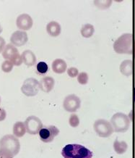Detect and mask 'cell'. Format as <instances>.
<instances>
[{
	"instance_id": "obj_10",
	"label": "cell",
	"mask_w": 135,
	"mask_h": 158,
	"mask_svg": "<svg viewBox=\"0 0 135 158\" xmlns=\"http://www.w3.org/2000/svg\"><path fill=\"white\" fill-rule=\"evenodd\" d=\"M80 99L75 94H70L64 99L63 106L64 110L69 113H74L80 107Z\"/></svg>"
},
{
	"instance_id": "obj_18",
	"label": "cell",
	"mask_w": 135,
	"mask_h": 158,
	"mask_svg": "<svg viewBox=\"0 0 135 158\" xmlns=\"http://www.w3.org/2000/svg\"><path fill=\"white\" fill-rule=\"evenodd\" d=\"M120 70L124 76H129L132 73V61L129 60H124L120 65Z\"/></svg>"
},
{
	"instance_id": "obj_25",
	"label": "cell",
	"mask_w": 135,
	"mask_h": 158,
	"mask_svg": "<svg viewBox=\"0 0 135 158\" xmlns=\"http://www.w3.org/2000/svg\"><path fill=\"white\" fill-rule=\"evenodd\" d=\"M112 3V1H95L94 4L100 9L109 8Z\"/></svg>"
},
{
	"instance_id": "obj_14",
	"label": "cell",
	"mask_w": 135,
	"mask_h": 158,
	"mask_svg": "<svg viewBox=\"0 0 135 158\" xmlns=\"http://www.w3.org/2000/svg\"><path fill=\"white\" fill-rule=\"evenodd\" d=\"M47 33L51 36L57 37L59 36L62 32V27L57 21H51L46 26Z\"/></svg>"
},
{
	"instance_id": "obj_30",
	"label": "cell",
	"mask_w": 135,
	"mask_h": 158,
	"mask_svg": "<svg viewBox=\"0 0 135 158\" xmlns=\"http://www.w3.org/2000/svg\"><path fill=\"white\" fill-rule=\"evenodd\" d=\"M2 32V27L1 24H0V34H1Z\"/></svg>"
},
{
	"instance_id": "obj_23",
	"label": "cell",
	"mask_w": 135,
	"mask_h": 158,
	"mask_svg": "<svg viewBox=\"0 0 135 158\" xmlns=\"http://www.w3.org/2000/svg\"><path fill=\"white\" fill-rule=\"evenodd\" d=\"M69 123L72 127L76 128L80 125V119L76 114H72L69 119Z\"/></svg>"
},
{
	"instance_id": "obj_28",
	"label": "cell",
	"mask_w": 135,
	"mask_h": 158,
	"mask_svg": "<svg viewBox=\"0 0 135 158\" xmlns=\"http://www.w3.org/2000/svg\"><path fill=\"white\" fill-rule=\"evenodd\" d=\"M5 45H6L5 40L4 39V38H2V37L0 36V53L3 52L4 49H5L6 47Z\"/></svg>"
},
{
	"instance_id": "obj_13",
	"label": "cell",
	"mask_w": 135,
	"mask_h": 158,
	"mask_svg": "<svg viewBox=\"0 0 135 158\" xmlns=\"http://www.w3.org/2000/svg\"><path fill=\"white\" fill-rule=\"evenodd\" d=\"M40 89L45 93H49L54 89L55 85V81L52 77L46 76L43 78L39 82Z\"/></svg>"
},
{
	"instance_id": "obj_31",
	"label": "cell",
	"mask_w": 135,
	"mask_h": 158,
	"mask_svg": "<svg viewBox=\"0 0 135 158\" xmlns=\"http://www.w3.org/2000/svg\"><path fill=\"white\" fill-rule=\"evenodd\" d=\"M0 103H1V97H0Z\"/></svg>"
},
{
	"instance_id": "obj_11",
	"label": "cell",
	"mask_w": 135,
	"mask_h": 158,
	"mask_svg": "<svg viewBox=\"0 0 135 158\" xmlns=\"http://www.w3.org/2000/svg\"><path fill=\"white\" fill-rule=\"evenodd\" d=\"M16 25L20 30L28 31L33 27V20L28 14H21L17 18Z\"/></svg>"
},
{
	"instance_id": "obj_3",
	"label": "cell",
	"mask_w": 135,
	"mask_h": 158,
	"mask_svg": "<svg viewBox=\"0 0 135 158\" xmlns=\"http://www.w3.org/2000/svg\"><path fill=\"white\" fill-rule=\"evenodd\" d=\"M133 37L131 34H124L116 39L113 49L119 54H132L133 52Z\"/></svg>"
},
{
	"instance_id": "obj_12",
	"label": "cell",
	"mask_w": 135,
	"mask_h": 158,
	"mask_svg": "<svg viewBox=\"0 0 135 158\" xmlns=\"http://www.w3.org/2000/svg\"><path fill=\"white\" fill-rule=\"evenodd\" d=\"M28 40V34L26 31H16L10 37V41L12 44L15 47H22L26 44Z\"/></svg>"
},
{
	"instance_id": "obj_1",
	"label": "cell",
	"mask_w": 135,
	"mask_h": 158,
	"mask_svg": "<svg viewBox=\"0 0 135 158\" xmlns=\"http://www.w3.org/2000/svg\"><path fill=\"white\" fill-rule=\"evenodd\" d=\"M62 155L64 158H92L93 155L92 151L82 145L70 144L62 149Z\"/></svg>"
},
{
	"instance_id": "obj_16",
	"label": "cell",
	"mask_w": 135,
	"mask_h": 158,
	"mask_svg": "<svg viewBox=\"0 0 135 158\" xmlns=\"http://www.w3.org/2000/svg\"><path fill=\"white\" fill-rule=\"evenodd\" d=\"M22 62L27 66H33L36 63V57L31 50H25L22 54Z\"/></svg>"
},
{
	"instance_id": "obj_8",
	"label": "cell",
	"mask_w": 135,
	"mask_h": 158,
	"mask_svg": "<svg viewBox=\"0 0 135 158\" xmlns=\"http://www.w3.org/2000/svg\"><path fill=\"white\" fill-rule=\"evenodd\" d=\"M26 131L28 134L35 135L38 134L43 128V123L38 117L34 115L29 116L25 121Z\"/></svg>"
},
{
	"instance_id": "obj_20",
	"label": "cell",
	"mask_w": 135,
	"mask_h": 158,
	"mask_svg": "<svg viewBox=\"0 0 135 158\" xmlns=\"http://www.w3.org/2000/svg\"><path fill=\"white\" fill-rule=\"evenodd\" d=\"M127 144L125 142V141H119L118 140H116L113 143V149L115 152L117 154H119V155H121V154H124L127 149Z\"/></svg>"
},
{
	"instance_id": "obj_29",
	"label": "cell",
	"mask_w": 135,
	"mask_h": 158,
	"mask_svg": "<svg viewBox=\"0 0 135 158\" xmlns=\"http://www.w3.org/2000/svg\"><path fill=\"white\" fill-rule=\"evenodd\" d=\"M6 116H7V113L5 109L0 107V121H3L6 118Z\"/></svg>"
},
{
	"instance_id": "obj_24",
	"label": "cell",
	"mask_w": 135,
	"mask_h": 158,
	"mask_svg": "<svg viewBox=\"0 0 135 158\" xmlns=\"http://www.w3.org/2000/svg\"><path fill=\"white\" fill-rule=\"evenodd\" d=\"M14 65L12 64V62L9 60H5V62H2V70L5 73H10L12 71V68H13Z\"/></svg>"
},
{
	"instance_id": "obj_19",
	"label": "cell",
	"mask_w": 135,
	"mask_h": 158,
	"mask_svg": "<svg viewBox=\"0 0 135 158\" xmlns=\"http://www.w3.org/2000/svg\"><path fill=\"white\" fill-rule=\"evenodd\" d=\"M94 26L90 23L83 25L82 28H81V34L84 38H90L94 34Z\"/></svg>"
},
{
	"instance_id": "obj_17",
	"label": "cell",
	"mask_w": 135,
	"mask_h": 158,
	"mask_svg": "<svg viewBox=\"0 0 135 158\" xmlns=\"http://www.w3.org/2000/svg\"><path fill=\"white\" fill-rule=\"evenodd\" d=\"M26 128L25 123L18 121L16 122L13 126V134L14 136L18 137H22L26 134Z\"/></svg>"
},
{
	"instance_id": "obj_32",
	"label": "cell",
	"mask_w": 135,
	"mask_h": 158,
	"mask_svg": "<svg viewBox=\"0 0 135 158\" xmlns=\"http://www.w3.org/2000/svg\"><path fill=\"white\" fill-rule=\"evenodd\" d=\"M134 52H135V47H134Z\"/></svg>"
},
{
	"instance_id": "obj_5",
	"label": "cell",
	"mask_w": 135,
	"mask_h": 158,
	"mask_svg": "<svg viewBox=\"0 0 135 158\" xmlns=\"http://www.w3.org/2000/svg\"><path fill=\"white\" fill-rule=\"evenodd\" d=\"M2 56L6 60L12 62V64L15 66H20L22 62V55H20L18 49L10 44L6 45L2 52Z\"/></svg>"
},
{
	"instance_id": "obj_26",
	"label": "cell",
	"mask_w": 135,
	"mask_h": 158,
	"mask_svg": "<svg viewBox=\"0 0 135 158\" xmlns=\"http://www.w3.org/2000/svg\"><path fill=\"white\" fill-rule=\"evenodd\" d=\"M67 74L68 76L71 77V78H75V77L78 76L79 75L78 69L74 67L69 68V69H67Z\"/></svg>"
},
{
	"instance_id": "obj_21",
	"label": "cell",
	"mask_w": 135,
	"mask_h": 158,
	"mask_svg": "<svg viewBox=\"0 0 135 158\" xmlns=\"http://www.w3.org/2000/svg\"><path fill=\"white\" fill-rule=\"evenodd\" d=\"M36 69L40 74H46L49 70L48 65L45 62H39L36 65Z\"/></svg>"
},
{
	"instance_id": "obj_6",
	"label": "cell",
	"mask_w": 135,
	"mask_h": 158,
	"mask_svg": "<svg viewBox=\"0 0 135 158\" xmlns=\"http://www.w3.org/2000/svg\"><path fill=\"white\" fill-rule=\"evenodd\" d=\"M94 130L100 137L106 138L113 134V128L111 123L104 119L97 120L93 126Z\"/></svg>"
},
{
	"instance_id": "obj_9",
	"label": "cell",
	"mask_w": 135,
	"mask_h": 158,
	"mask_svg": "<svg viewBox=\"0 0 135 158\" xmlns=\"http://www.w3.org/2000/svg\"><path fill=\"white\" fill-rule=\"evenodd\" d=\"M59 134V130L54 126L43 127L38 133L41 140L44 143L51 142Z\"/></svg>"
},
{
	"instance_id": "obj_22",
	"label": "cell",
	"mask_w": 135,
	"mask_h": 158,
	"mask_svg": "<svg viewBox=\"0 0 135 158\" xmlns=\"http://www.w3.org/2000/svg\"><path fill=\"white\" fill-rule=\"evenodd\" d=\"M88 79H89L88 74L85 72L80 73H79L77 76V81L79 82V84L82 85H85L88 84Z\"/></svg>"
},
{
	"instance_id": "obj_7",
	"label": "cell",
	"mask_w": 135,
	"mask_h": 158,
	"mask_svg": "<svg viewBox=\"0 0 135 158\" xmlns=\"http://www.w3.org/2000/svg\"><path fill=\"white\" fill-rule=\"evenodd\" d=\"M40 84L36 78H29L25 81L21 87V91L27 97H34L38 93Z\"/></svg>"
},
{
	"instance_id": "obj_2",
	"label": "cell",
	"mask_w": 135,
	"mask_h": 158,
	"mask_svg": "<svg viewBox=\"0 0 135 158\" xmlns=\"http://www.w3.org/2000/svg\"><path fill=\"white\" fill-rule=\"evenodd\" d=\"M0 149L14 157L20 152V141L14 135H5L0 139Z\"/></svg>"
},
{
	"instance_id": "obj_4",
	"label": "cell",
	"mask_w": 135,
	"mask_h": 158,
	"mask_svg": "<svg viewBox=\"0 0 135 158\" xmlns=\"http://www.w3.org/2000/svg\"><path fill=\"white\" fill-rule=\"evenodd\" d=\"M111 123L116 132H125L130 126V121L125 114L118 113L111 118Z\"/></svg>"
},
{
	"instance_id": "obj_27",
	"label": "cell",
	"mask_w": 135,
	"mask_h": 158,
	"mask_svg": "<svg viewBox=\"0 0 135 158\" xmlns=\"http://www.w3.org/2000/svg\"><path fill=\"white\" fill-rule=\"evenodd\" d=\"M0 158H14V156L0 149Z\"/></svg>"
},
{
	"instance_id": "obj_15",
	"label": "cell",
	"mask_w": 135,
	"mask_h": 158,
	"mask_svg": "<svg viewBox=\"0 0 135 158\" xmlns=\"http://www.w3.org/2000/svg\"><path fill=\"white\" fill-rule=\"evenodd\" d=\"M67 69V64L62 59H56L52 62L53 71L58 74L64 73Z\"/></svg>"
}]
</instances>
